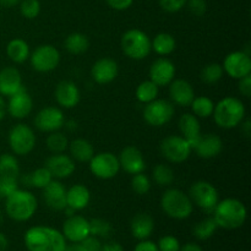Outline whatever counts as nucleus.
Here are the masks:
<instances>
[{"mask_svg": "<svg viewBox=\"0 0 251 251\" xmlns=\"http://www.w3.org/2000/svg\"><path fill=\"white\" fill-rule=\"evenodd\" d=\"M68 149L70 150L71 158L81 162V163L90 162L95 154V149H93L92 144L85 139L73 140L71 142H69Z\"/></svg>", "mask_w": 251, "mask_h": 251, "instance_id": "obj_29", "label": "nucleus"}, {"mask_svg": "<svg viewBox=\"0 0 251 251\" xmlns=\"http://www.w3.org/2000/svg\"><path fill=\"white\" fill-rule=\"evenodd\" d=\"M55 100L60 107L65 109H71L78 104L81 98V93L75 82L68 80H63L56 85L54 91Z\"/></svg>", "mask_w": 251, "mask_h": 251, "instance_id": "obj_21", "label": "nucleus"}, {"mask_svg": "<svg viewBox=\"0 0 251 251\" xmlns=\"http://www.w3.org/2000/svg\"><path fill=\"white\" fill-rule=\"evenodd\" d=\"M169 97L172 102L180 107H189L195 98V91L189 81L184 78H174L169 83Z\"/></svg>", "mask_w": 251, "mask_h": 251, "instance_id": "obj_23", "label": "nucleus"}, {"mask_svg": "<svg viewBox=\"0 0 251 251\" xmlns=\"http://www.w3.org/2000/svg\"><path fill=\"white\" fill-rule=\"evenodd\" d=\"M159 6L166 12H178L185 6L186 0H158Z\"/></svg>", "mask_w": 251, "mask_h": 251, "instance_id": "obj_47", "label": "nucleus"}, {"mask_svg": "<svg viewBox=\"0 0 251 251\" xmlns=\"http://www.w3.org/2000/svg\"><path fill=\"white\" fill-rule=\"evenodd\" d=\"M190 105L191 109H193V114L198 118H202V119L210 118L212 115L213 109H215V102L206 96L195 97Z\"/></svg>", "mask_w": 251, "mask_h": 251, "instance_id": "obj_36", "label": "nucleus"}, {"mask_svg": "<svg viewBox=\"0 0 251 251\" xmlns=\"http://www.w3.org/2000/svg\"><path fill=\"white\" fill-rule=\"evenodd\" d=\"M44 201L47 206L53 211H64L66 205V189L61 181L51 179L50 183L42 189Z\"/></svg>", "mask_w": 251, "mask_h": 251, "instance_id": "obj_22", "label": "nucleus"}, {"mask_svg": "<svg viewBox=\"0 0 251 251\" xmlns=\"http://www.w3.org/2000/svg\"><path fill=\"white\" fill-rule=\"evenodd\" d=\"M120 46L125 55L132 60H144L152 51L150 37L144 31L137 28L125 32L122 36Z\"/></svg>", "mask_w": 251, "mask_h": 251, "instance_id": "obj_6", "label": "nucleus"}, {"mask_svg": "<svg viewBox=\"0 0 251 251\" xmlns=\"http://www.w3.org/2000/svg\"><path fill=\"white\" fill-rule=\"evenodd\" d=\"M0 176L19 179L20 164L14 154L2 153L0 156Z\"/></svg>", "mask_w": 251, "mask_h": 251, "instance_id": "obj_34", "label": "nucleus"}, {"mask_svg": "<svg viewBox=\"0 0 251 251\" xmlns=\"http://www.w3.org/2000/svg\"><path fill=\"white\" fill-rule=\"evenodd\" d=\"M90 222V235L97 238H108L113 232L112 225L103 218H93Z\"/></svg>", "mask_w": 251, "mask_h": 251, "instance_id": "obj_41", "label": "nucleus"}, {"mask_svg": "<svg viewBox=\"0 0 251 251\" xmlns=\"http://www.w3.org/2000/svg\"><path fill=\"white\" fill-rule=\"evenodd\" d=\"M190 144L179 135H171L161 142V153L171 163H183L190 157Z\"/></svg>", "mask_w": 251, "mask_h": 251, "instance_id": "obj_10", "label": "nucleus"}, {"mask_svg": "<svg viewBox=\"0 0 251 251\" xmlns=\"http://www.w3.org/2000/svg\"><path fill=\"white\" fill-rule=\"evenodd\" d=\"M22 87L21 73L16 68L6 66L0 71V95L2 97H10Z\"/></svg>", "mask_w": 251, "mask_h": 251, "instance_id": "obj_25", "label": "nucleus"}, {"mask_svg": "<svg viewBox=\"0 0 251 251\" xmlns=\"http://www.w3.org/2000/svg\"><path fill=\"white\" fill-rule=\"evenodd\" d=\"M189 198L193 203L207 213H213L216 205L220 201L217 189L206 180L195 181L189 190Z\"/></svg>", "mask_w": 251, "mask_h": 251, "instance_id": "obj_7", "label": "nucleus"}, {"mask_svg": "<svg viewBox=\"0 0 251 251\" xmlns=\"http://www.w3.org/2000/svg\"><path fill=\"white\" fill-rule=\"evenodd\" d=\"M91 201V193L87 186L75 184L66 190V205L74 211H81L88 206Z\"/></svg>", "mask_w": 251, "mask_h": 251, "instance_id": "obj_27", "label": "nucleus"}, {"mask_svg": "<svg viewBox=\"0 0 251 251\" xmlns=\"http://www.w3.org/2000/svg\"><path fill=\"white\" fill-rule=\"evenodd\" d=\"M2 199H4V198H2V195H1V193H0V201H1V200H2Z\"/></svg>", "mask_w": 251, "mask_h": 251, "instance_id": "obj_60", "label": "nucleus"}, {"mask_svg": "<svg viewBox=\"0 0 251 251\" xmlns=\"http://www.w3.org/2000/svg\"><path fill=\"white\" fill-rule=\"evenodd\" d=\"M32 109H33V100L25 87L9 97L6 110L15 119H25L31 114Z\"/></svg>", "mask_w": 251, "mask_h": 251, "instance_id": "obj_17", "label": "nucleus"}, {"mask_svg": "<svg viewBox=\"0 0 251 251\" xmlns=\"http://www.w3.org/2000/svg\"><path fill=\"white\" fill-rule=\"evenodd\" d=\"M6 55L15 64H22L29 58V46L25 39L15 38L7 43Z\"/></svg>", "mask_w": 251, "mask_h": 251, "instance_id": "obj_31", "label": "nucleus"}, {"mask_svg": "<svg viewBox=\"0 0 251 251\" xmlns=\"http://www.w3.org/2000/svg\"><path fill=\"white\" fill-rule=\"evenodd\" d=\"M19 179L14 178H1L0 176V193L2 198L6 199L10 194L14 193L15 190L19 189Z\"/></svg>", "mask_w": 251, "mask_h": 251, "instance_id": "obj_45", "label": "nucleus"}, {"mask_svg": "<svg viewBox=\"0 0 251 251\" xmlns=\"http://www.w3.org/2000/svg\"><path fill=\"white\" fill-rule=\"evenodd\" d=\"M151 46L154 53L161 56H166L176 50V42L171 33L161 32L154 36L153 41H151Z\"/></svg>", "mask_w": 251, "mask_h": 251, "instance_id": "obj_32", "label": "nucleus"}, {"mask_svg": "<svg viewBox=\"0 0 251 251\" xmlns=\"http://www.w3.org/2000/svg\"><path fill=\"white\" fill-rule=\"evenodd\" d=\"M130 229H131V234L134 235L136 239L145 240L147 238L151 237L154 229V221L152 216L149 213H137L130 223Z\"/></svg>", "mask_w": 251, "mask_h": 251, "instance_id": "obj_28", "label": "nucleus"}, {"mask_svg": "<svg viewBox=\"0 0 251 251\" xmlns=\"http://www.w3.org/2000/svg\"><path fill=\"white\" fill-rule=\"evenodd\" d=\"M105 1L112 9L117 10V11H124L131 6L134 0H105Z\"/></svg>", "mask_w": 251, "mask_h": 251, "instance_id": "obj_49", "label": "nucleus"}, {"mask_svg": "<svg viewBox=\"0 0 251 251\" xmlns=\"http://www.w3.org/2000/svg\"><path fill=\"white\" fill-rule=\"evenodd\" d=\"M5 211L11 220L16 222H26L36 213L38 202L31 191L17 189L5 199Z\"/></svg>", "mask_w": 251, "mask_h": 251, "instance_id": "obj_3", "label": "nucleus"}, {"mask_svg": "<svg viewBox=\"0 0 251 251\" xmlns=\"http://www.w3.org/2000/svg\"><path fill=\"white\" fill-rule=\"evenodd\" d=\"M6 103H5L4 98H2V96L0 95V120L4 119L5 114H6Z\"/></svg>", "mask_w": 251, "mask_h": 251, "instance_id": "obj_56", "label": "nucleus"}, {"mask_svg": "<svg viewBox=\"0 0 251 251\" xmlns=\"http://www.w3.org/2000/svg\"><path fill=\"white\" fill-rule=\"evenodd\" d=\"M176 113L173 103L167 100H154L147 103L144 108V119L149 125L161 127L168 124Z\"/></svg>", "mask_w": 251, "mask_h": 251, "instance_id": "obj_9", "label": "nucleus"}, {"mask_svg": "<svg viewBox=\"0 0 251 251\" xmlns=\"http://www.w3.org/2000/svg\"><path fill=\"white\" fill-rule=\"evenodd\" d=\"M159 251H179L180 250V243L173 235H164L158 242Z\"/></svg>", "mask_w": 251, "mask_h": 251, "instance_id": "obj_44", "label": "nucleus"}, {"mask_svg": "<svg viewBox=\"0 0 251 251\" xmlns=\"http://www.w3.org/2000/svg\"><path fill=\"white\" fill-rule=\"evenodd\" d=\"M29 61L33 70L38 73H50L60 63V53L51 44H42L29 54Z\"/></svg>", "mask_w": 251, "mask_h": 251, "instance_id": "obj_12", "label": "nucleus"}, {"mask_svg": "<svg viewBox=\"0 0 251 251\" xmlns=\"http://www.w3.org/2000/svg\"><path fill=\"white\" fill-rule=\"evenodd\" d=\"M47 147L51 153H63L68 150L69 140L65 134L60 131H54L48 135L46 140Z\"/></svg>", "mask_w": 251, "mask_h": 251, "instance_id": "obj_39", "label": "nucleus"}, {"mask_svg": "<svg viewBox=\"0 0 251 251\" xmlns=\"http://www.w3.org/2000/svg\"><path fill=\"white\" fill-rule=\"evenodd\" d=\"M64 126L68 127V129L71 130V131H74V130H75L76 127H77V125H76L75 122H68V123L65 122V124H64Z\"/></svg>", "mask_w": 251, "mask_h": 251, "instance_id": "obj_58", "label": "nucleus"}, {"mask_svg": "<svg viewBox=\"0 0 251 251\" xmlns=\"http://www.w3.org/2000/svg\"><path fill=\"white\" fill-rule=\"evenodd\" d=\"M152 176L157 185L169 186L174 181V172L168 164H156L152 171Z\"/></svg>", "mask_w": 251, "mask_h": 251, "instance_id": "obj_38", "label": "nucleus"}, {"mask_svg": "<svg viewBox=\"0 0 251 251\" xmlns=\"http://www.w3.org/2000/svg\"><path fill=\"white\" fill-rule=\"evenodd\" d=\"M131 189L137 195H146L151 190V180L144 172L134 174L131 179Z\"/></svg>", "mask_w": 251, "mask_h": 251, "instance_id": "obj_42", "label": "nucleus"}, {"mask_svg": "<svg viewBox=\"0 0 251 251\" xmlns=\"http://www.w3.org/2000/svg\"><path fill=\"white\" fill-rule=\"evenodd\" d=\"M64 251H86L85 248H83V245L81 244V242L78 243H73L71 245H66L65 250Z\"/></svg>", "mask_w": 251, "mask_h": 251, "instance_id": "obj_54", "label": "nucleus"}, {"mask_svg": "<svg viewBox=\"0 0 251 251\" xmlns=\"http://www.w3.org/2000/svg\"><path fill=\"white\" fill-rule=\"evenodd\" d=\"M248 211L244 203L238 199H225L218 201L213 216L218 227L223 229H238L247 221Z\"/></svg>", "mask_w": 251, "mask_h": 251, "instance_id": "obj_2", "label": "nucleus"}, {"mask_svg": "<svg viewBox=\"0 0 251 251\" xmlns=\"http://www.w3.org/2000/svg\"><path fill=\"white\" fill-rule=\"evenodd\" d=\"M61 233L71 243H78L90 235V222L82 216L73 215L64 222Z\"/></svg>", "mask_w": 251, "mask_h": 251, "instance_id": "obj_20", "label": "nucleus"}, {"mask_svg": "<svg viewBox=\"0 0 251 251\" xmlns=\"http://www.w3.org/2000/svg\"><path fill=\"white\" fill-rule=\"evenodd\" d=\"M100 251H124V249H123V247L119 244V243L109 242L107 243V244L102 245Z\"/></svg>", "mask_w": 251, "mask_h": 251, "instance_id": "obj_51", "label": "nucleus"}, {"mask_svg": "<svg viewBox=\"0 0 251 251\" xmlns=\"http://www.w3.org/2000/svg\"><path fill=\"white\" fill-rule=\"evenodd\" d=\"M51 179H53V176H51L50 172L46 167H41V168L34 169L31 173L25 174L21 178V183L28 188L43 189L50 183Z\"/></svg>", "mask_w": 251, "mask_h": 251, "instance_id": "obj_30", "label": "nucleus"}, {"mask_svg": "<svg viewBox=\"0 0 251 251\" xmlns=\"http://www.w3.org/2000/svg\"><path fill=\"white\" fill-rule=\"evenodd\" d=\"M178 127L181 136L190 144L191 149H193L194 145L201 136V126L199 118L194 115L193 113H185L179 118Z\"/></svg>", "mask_w": 251, "mask_h": 251, "instance_id": "obj_26", "label": "nucleus"}, {"mask_svg": "<svg viewBox=\"0 0 251 251\" xmlns=\"http://www.w3.org/2000/svg\"><path fill=\"white\" fill-rule=\"evenodd\" d=\"M9 247V240L2 233H0V251H6Z\"/></svg>", "mask_w": 251, "mask_h": 251, "instance_id": "obj_57", "label": "nucleus"}, {"mask_svg": "<svg viewBox=\"0 0 251 251\" xmlns=\"http://www.w3.org/2000/svg\"><path fill=\"white\" fill-rule=\"evenodd\" d=\"M242 132L245 135V137L250 139V136H251V122L249 119L243 120V122H242Z\"/></svg>", "mask_w": 251, "mask_h": 251, "instance_id": "obj_52", "label": "nucleus"}, {"mask_svg": "<svg viewBox=\"0 0 251 251\" xmlns=\"http://www.w3.org/2000/svg\"><path fill=\"white\" fill-rule=\"evenodd\" d=\"M44 167L50 172L51 176L56 179H66L74 174L76 169L75 161L63 153H53L44 163Z\"/></svg>", "mask_w": 251, "mask_h": 251, "instance_id": "obj_16", "label": "nucleus"}, {"mask_svg": "<svg viewBox=\"0 0 251 251\" xmlns=\"http://www.w3.org/2000/svg\"><path fill=\"white\" fill-rule=\"evenodd\" d=\"M25 245L28 251H64L66 239L54 228L36 226L25 233Z\"/></svg>", "mask_w": 251, "mask_h": 251, "instance_id": "obj_1", "label": "nucleus"}, {"mask_svg": "<svg viewBox=\"0 0 251 251\" xmlns=\"http://www.w3.org/2000/svg\"><path fill=\"white\" fill-rule=\"evenodd\" d=\"M149 76L158 87L168 86L176 77V65L169 59L158 58L150 66Z\"/></svg>", "mask_w": 251, "mask_h": 251, "instance_id": "obj_15", "label": "nucleus"}, {"mask_svg": "<svg viewBox=\"0 0 251 251\" xmlns=\"http://www.w3.org/2000/svg\"><path fill=\"white\" fill-rule=\"evenodd\" d=\"M134 251H159L157 244H154L153 242H150V240H141L139 244L136 245Z\"/></svg>", "mask_w": 251, "mask_h": 251, "instance_id": "obj_50", "label": "nucleus"}, {"mask_svg": "<svg viewBox=\"0 0 251 251\" xmlns=\"http://www.w3.org/2000/svg\"><path fill=\"white\" fill-rule=\"evenodd\" d=\"M159 93V87L154 82H152L151 80L142 81L136 88V95L137 100L140 103H144V104H147V103L152 102V100H157Z\"/></svg>", "mask_w": 251, "mask_h": 251, "instance_id": "obj_35", "label": "nucleus"}, {"mask_svg": "<svg viewBox=\"0 0 251 251\" xmlns=\"http://www.w3.org/2000/svg\"><path fill=\"white\" fill-rule=\"evenodd\" d=\"M238 88H239V92L242 93L244 97H247V98L250 97L251 96V74L247 75L245 77L240 78Z\"/></svg>", "mask_w": 251, "mask_h": 251, "instance_id": "obj_48", "label": "nucleus"}, {"mask_svg": "<svg viewBox=\"0 0 251 251\" xmlns=\"http://www.w3.org/2000/svg\"><path fill=\"white\" fill-rule=\"evenodd\" d=\"M247 109L239 98L226 97L215 104L213 109V119L217 126L222 129H233L242 124L245 119Z\"/></svg>", "mask_w": 251, "mask_h": 251, "instance_id": "obj_4", "label": "nucleus"}, {"mask_svg": "<svg viewBox=\"0 0 251 251\" xmlns=\"http://www.w3.org/2000/svg\"><path fill=\"white\" fill-rule=\"evenodd\" d=\"M193 150L200 158L211 159L217 157L223 150V141L218 135L206 134L201 135L200 139L193 146Z\"/></svg>", "mask_w": 251, "mask_h": 251, "instance_id": "obj_24", "label": "nucleus"}, {"mask_svg": "<svg viewBox=\"0 0 251 251\" xmlns=\"http://www.w3.org/2000/svg\"><path fill=\"white\" fill-rule=\"evenodd\" d=\"M223 66L218 63H210L201 70L200 77L207 85H215L223 77Z\"/></svg>", "mask_w": 251, "mask_h": 251, "instance_id": "obj_40", "label": "nucleus"}, {"mask_svg": "<svg viewBox=\"0 0 251 251\" xmlns=\"http://www.w3.org/2000/svg\"><path fill=\"white\" fill-rule=\"evenodd\" d=\"M222 66L228 76L240 80L251 74V58L244 50L232 51L226 56Z\"/></svg>", "mask_w": 251, "mask_h": 251, "instance_id": "obj_13", "label": "nucleus"}, {"mask_svg": "<svg viewBox=\"0 0 251 251\" xmlns=\"http://www.w3.org/2000/svg\"><path fill=\"white\" fill-rule=\"evenodd\" d=\"M179 251H202V249H201L200 245L195 244V243H188L183 248L180 247V250Z\"/></svg>", "mask_w": 251, "mask_h": 251, "instance_id": "obj_53", "label": "nucleus"}, {"mask_svg": "<svg viewBox=\"0 0 251 251\" xmlns=\"http://www.w3.org/2000/svg\"><path fill=\"white\" fill-rule=\"evenodd\" d=\"M20 1H21V0H0V6L10 9V7H14L16 6L17 4H20Z\"/></svg>", "mask_w": 251, "mask_h": 251, "instance_id": "obj_55", "label": "nucleus"}, {"mask_svg": "<svg viewBox=\"0 0 251 251\" xmlns=\"http://www.w3.org/2000/svg\"><path fill=\"white\" fill-rule=\"evenodd\" d=\"M90 171L96 178L108 180L118 176L120 171L119 158L112 152H100V153L93 154L91 158Z\"/></svg>", "mask_w": 251, "mask_h": 251, "instance_id": "obj_11", "label": "nucleus"}, {"mask_svg": "<svg viewBox=\"0 0 251 251\" xmlns=\"http://www.w3.org/2000/svg\"><path fill=\"white\" fill-rule=\"evenodd\" d=\"M20 11L25 19H36L41 12V2H39V0H21L20 1Z\"/></svg>", "mask_w": 251, "mask_h": 251, "instance_id": "obj_43", "label": "nucleus"}, {"mask_svg": "<svg viewBox=\"0 0 251 251\" xmlns=\"http://www.w3.org/2000/svg\"><path fill=\"white\" fill-rule=\"evenodd\" d=\"M185 5L188 6L189 11L198 17L203 16L207 11V4L205 0H186Z\"/></svg>", "mask_w": 251, "mask_h": 251, "instance_id": "obj_46", "label": "nucleus"}, {"mask_svg": "<svg viewBox=\"0 0 251 251\" xmlns=\"http://www.w3.org/2000/svg\"><path fill=\"white\" fill-rule=\"evenodd\" d=\"M64 47L66 50L73 55H80V54L86 53L90 48V41L87 36L80 32H74L66 37L64 42Z\"/></svg>", "mask_w": 251, "mask_h": 251, "instance_id": "obj_33", "label": "nucleus"}, {"mask_svg": "<svg viewBox=\"0 0 251 251\" xmlns=\"http://www.w3.org/2000/svg\"><path fill=\"white\" fill-rule=\"evenodd\" d=\"M65 124L63 110L56 107H46L37 113L34 125L42 132L59 131Z\"/></svg>", "mask_w": 251, "mask_h": 251, "instance_id": "obj_14", "label": "nucleus"}, {"mask_svg": "<svg viewBox=\"0 0 251 251\" xmlns=\"http://www.w3.org/2000/svg\"><path fill=\"white\" fill-rule=\"evenodd\" d=\"M217 228L218 226L217 223H216L215 218L208 217L200 221L199 223H196L195 227H194L193 233L194 235H195V238H198L199 240H207L215 234Z\"/></svg>", "mask_w": 251, "mask_h": 251, "instance_id": "obj_37", "label": "nucleus"}, {"mask_svg": "<svg viewBox=\"0 0 251 251\" xmlns=\"http://www.w3.org/2000/svg\"><path fill=\"white\" fill-rule=\"evenodd\" d=\"M2 222H4V215H2L1 210H0V227H1Z\"/></svg>", "mask_w": 251, "mask_h": 251, "instance_id": "obj_59", "label": "nucleus"}, {"mask_svg": "<svg viewBox=\"0 0 251 251\" xmlns=\"http://www.w3.org/2000/svg\"><path fill=\"white\" fill-rule=\"evenodd\" d=\"M161 207L168 217L174 220H185L193 213L194 203L188 194L179 189L171 188L162 195Z\"/></svg>", "mask_w": 251, "mask_h": 251, "instance_id": "obj_5", "label": "nucleus"}, {"mask_svg": "<svg viewBox=\"0 0 251 251\" xmlns=\"http://www.w3.org/2000/svg\"><path fill=\"white\" fill-rule=\"evenodd\" d=\"M119 74V66L114 59H98L91 68V76L98 85H108L117 78Z\"/></svg>", "mask_w": 251, "mask_h": 251, "instance_id": "obj_18", "label": "nucleus"}, {"mask_svg": "<svg viewBox=\"0 0 251 251\" xmlns=\"http://www.w3.org/2000/svg\"><path fill=\"white\" fill-rule=\"evenodd\" d=\"M9 145L16 156H27L36 146V135L28 125L20 123L9 132Z\"/></svg>", "mask_w": 251, "mask_h": 251, "instance_id": "obj_8", "label": "nucleus"}, {"mask_svg": "<svg viewBox=\"0 0 251 251\" xmlns=\"http://www.w3.org/2000/svg\"><path fill=\"white\" fill-rule=\"evenodd\" d=\"M119 164L120 168L127 174L142 173L146 169V162H145L144 154L137 147L126 146L122 152H120Z\"/></svg>", "mask_w": 251, "mask_h": 251, "instance_id": "obj_19", "label": "nucleus"}]
</instances>
